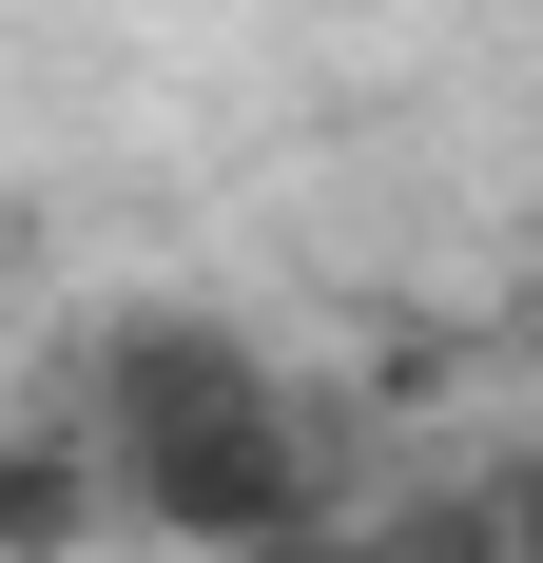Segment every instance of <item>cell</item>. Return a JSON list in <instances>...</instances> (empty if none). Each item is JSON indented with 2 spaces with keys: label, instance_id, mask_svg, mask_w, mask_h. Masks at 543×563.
<instances>
[{
  "label": "cell",
  "instance_id": "1",
  "mask_svg": "<svg viewBox=\"0 0 543 563\" xmlns=\"http://www.w3.org/2000/svg\"><path fill=\"white\" fill-rule=\"evenodd\" d=\"M98 448H117V428H98ZM117 486H136V525H156L175 563H272V544H330V525H350L330 428H311L291 389L195 408V428H136V448H117Z\"/></svg>",
  "mask_w": 543,
  "mask_h": 563
},
{
  "label": "cell",
  "instance_id": "2",
  "mask_svg": "<svg viewBox=\"0 0 543 563\" xmlns=\"http://www.w3.org/2000/svg\"><path fill=\"white\" fill-rule=\"evenodd\" d=\"M253 389H272V350L233 331V311H117V331H98V389H78V408L136 448V428H195V408H253Z\"/></svg>",
  "mask_w": 543,
  "mask_h": 563
},
{
  "label": "cell",
  "instance_id": "3",
  "mask_svg": "<svg viewBox=\"0 0 543 563\" xmlns=\"http://www.w3.org/2000/svg\"><path fill=\"white\" fill-rule=\"evenodd\" d=\"M98 525H136V486H117L98 408H40L20 448H0V563H78Z\"/></svg>",
  "mask_w": 543,
  "mask_h": 563
},
{
  "label": "cell",
  "instance_id": "4",
  "mask_svg": "<svg viewBox=\"0 0 543 563\" xmlns=\"http://www.w3.org/2000/svg\"><path fill=\"white\" fill-rule=\"evenodd\" d=\"M505 544H524V563H543V448H524V466H505Z\"/></svg>",
  "mask_w": 543,
  "mask_h": 563
}]
</instances>
